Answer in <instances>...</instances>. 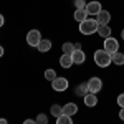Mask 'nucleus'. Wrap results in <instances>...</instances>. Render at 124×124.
I'll return each mask as SVG.
<instances>
[{
    "instance_id": "f257e3e1",
    "label": "nucleus",
    "mask_w": 124,
    "mask_h": 124,
    "mask_svg": "<svg viewBox=\"0 0 124 124\" xmlns=\"http://www.w3.org/2000/svg\"><path fill=\"white\" fill-rule=\"evenodd\" d=\"M98 28H99V23L94 18H86L85 22L79 23V31L83 35H93V33L98 31Z\"/></svg>"
},
{
    "instance_id": "f03ea898",
    "label": "nucleus",
    "mask_w": 124,
    "mask_h": 124,
    "mask_svg": "<svg viewBox=\"0 0 124 124\" xmlns=\"http://www.w3.org/2000/svg\"><path fill=\"white\" fill-rule=\"evenodd\" d=\"M94 63L98 65L99 68H106L109 66L113 61H111V55L106 51V50H98V51H94Z\"/></svg>"
},
{
    "instance_id": "7ed1b4c3",
    "label": "nucleus",
    "mask_w": 124,
    "mask_h": 124,
    "mask_svg": "<svg viewBox=\"0 0 124 124\" xmlns=\"http://www.w3.org/2000/svg\"><path fill=\"white\" fill-rule=\"evenodd\" d=\"M41 33H40L38 30H30L28 33H27V43H28L30 46H38L40 41H41Z\"/></svg>"
},
{
    "instance_id": "20e7f679",
    "label": "nucleus",
    "mask_w": 124,
    "mask_h": 124,
    "mask_svg": "<svg viewBox=\"0 0 124 124\" xmlns=\"http://www.w3.org/2000/svg\"><path fill=\"white\" fill-rule=\"evenodd\" d=\"M101 88H103V81H101V78H98V76L89 78V81H88V89H89V93L98 94V93L101 91Z\"/></svg>"
},
{
    "instance_id": "39448f33",
    "label": "nucleus",
    "mask_w": 124,
    "mask_h": 124,
    "mask_svg": "<svg viewBox=\"0 0 124 124\" xmlns=\"http://www.w3.org/2000/svg\"><path fill=\"white\" fill-rule=\"evenodd\" d=\"M51 88H53L55 91H58V93H61V91L68 89V79L63 78V76H56L51 81Z\"/></svg>"
},
{
    "instance_id": "423d86ee",
    "label": "nucleus",
    "mask_w": 124,
    "mask_h": 124,
    "mask_svg": "<svg viewBox=\"0 0 124 124\" xmlns=\"http://www.w3.org/2000/svg\"><path fill=\"white\" fill-rule=\"evenodd\" d=\"M104 50L109 53V55L116 53V51L119 50V41H117L116 38H113V37L106 38V40H104Z\"/></svg>"
},
{
    "instance_id": "0eeeda50",
    "label": "nucleus",
    "mask_w": 124,
    "mask_h": 124,
    "mask_svg": "<svg viewBox=\"0 0 124 124\" xmlns=\"http://www.w3.org/2000/svg\"><path fill=\"white\" fill-rule=\"evenodd\" d=\"M101 10H103V8H101V3H99V2H96V0L86 3V12H88V15H94V17H96Z\"/></svg>"
},
{
    "instance_id": "6e6552de",
    "label": "nucleus",
    "mask_w": 124,
    "mask_h": 124,
    "mask_svg": "<svg viewBox=\"0 0 124 124\" xmlns=\"http://www.w3.org/2000/svg\"><path fill=\"white\" fill-rule=\"evenodd\" d=\"M71 58H73V65H83L86 61V55L83 50H75L71 53Z\"/></svg>"
},
{
    "instance_id": "1a4fd4ad",
    "label": "nucleus",
    "mask_w": 124,
    "mask_h": 124,
    "mask_svg": "<svg viewBox=\"0 0 124 124\" xmlns=\"http://www.w3.org/2000/svg\"><path fill=\"white\" fill-rule=\"evenodd\" d=\"M96 20H98L99 25H108V23L111 22V13H109L108 10H101V12L96 15Z\"/></svg>"
},
{
    "instance_id": "9d476101",
    "label": "nucleus",
    "mask_w": 124,
    "mask_h": 124,
    "mask_svg": "<svg viewBox=\"0 0 124 124\" xmlns=\"http://www.w3.org/2000/svg\"><path fill=\"white\" fill-rule=\"evenodd\" d=\"M78 113V106L75 103H66V104L63 106V114L66 116H75Z\"/></svg>"
},
{
    "instance_id": "9b49d317",
    "label": "nucleus",
    "mask_w": 124,
    "mask_h": 124,
    "mask_svg": "<svg viewBox=\"0 0 124 124\" xmlns=\"http://www.w3.org/2000/svg\"><path fill=\"white\" fill-rule=\"evenodd\" d=\"M85 104L88 108H94L98 104V94H93V93H88L85 96Z\"/></svg>"
},
{
    "instance_id": "f8f14e48",
    "label": "nucleus",
    "mask_w": 124,
    "mask_h": 124,
    "mask_svg": "<svg viewBox=\"0 0 124 124\" xmlns=\"http://www.w3.org/2000/svg\"><path fill=\"white\" fill-rule=\"evenodd\" d=\"M88 93H89V89H88V83H79V85L76 86V89H75V94L79 96V98H85Z\"/></svg>"
},
{
    "instance_id": "ddd939ff",
    "label": "nucleus",
    "mask_w": 124,
    "mask_h": 124,
    "mask_svg": "<svg viewBox=\"0 0 124 124\" xmlns=\"http://www.w3.org/2000/svg\"><path fill=\"white\" fill-rule=\"evenodd\" d=\"M99 37H103V38H109L111 37V27L109 25H99V28H98V31H96Z\"/></svg>"
},
{
    "instance_id": "4468645a",
    "label": "nucleus",
    "mask_w": 124,
    "mask_h": 124,
    "mask_svg": "<svg viewBox=\"0 0 124 124\" xmlns=\"http://www.w3.org/2000/svg\"><path fill=\"white\" fill-rule=\"evenodd\" d=\"M111 61H113L114 65H117V66H123L124 65V53H121V51L113 53V55H111Z\"/></svg>"
},
{
    "instance_id": "2eb2a0df",
    "label": "nucleus",
    "mask_w": 124,
    "mask_h": 124,
    "mask_svg": "<svg viewBox=\"0 0 124 124\" xmlns=\"http://www.w3.org/2000/svg\"><path fill=\"white\" fill-rule=\"evenodd\" d=\"M60 65H61V68H71V65H73V58H71V55H61V58H60Z\"/></svg>"
},
{
    "instance_id": "dca6fc26",
    "label": "nucleus",
    "mask_w": 124,
    "mask_h": 124,
    "mask_svg": "<svg viewBox=\"0 0 124 124\" xmlns=\"http://www.w3.org/2000/svg\"><path fill=\"white\" fill-rule=\"evenodd\" d=\"M37 48H38L40 53H46V51L51 50V41H50V40H41V41H40V45Z\"/></svg>"
},
{
    "instance_id": "f3484780",
    "label": "nucleus",
    "mask_w": 124,
    "mask_h": 124,
    "mask_svg": "<svg viewBox=\"0 0 124 124\" xmlns=\"http://www.w3.org/2000/svg\"><path fill=\"white\" fill-rule=\"evenodd\" d=\"M88 18V12H86V8H81V10H76L75 12V20L76 22H85V20Z\"/></svg>"
},
{
    "instance_id": "a211bd4d",
    "label": "nucleus",
    "mask_w": 124,
    "mask_h": 124,
    "mask_svg": "<svg viewBox=\"0 0 124 124\" xmlns=\"http://www.w3.org/2000/svg\"><path fill=\"white\" fill-rule=\"evenodd\" d=\"M50 113H51V116H55V117L61 116V114H63V106H60V104H53L51 108H50Z\"/></svg>"
},
{
    "instance_id": "6ab92c4d",
    "label": "nucleus",
    "mask_w": 124,
    "mask_h": 124,
    "mask_svg": "<svg viewBox=\"0 0 124 124\" xmlns=\"http://www.w3.org/2000/svg\"><path fill=\"white\" fill-rule=\"evenodd\" d=\"M56 124H73V119H71V116L61 114L56 117Z\"/></svg>"
},
{
    "instance_id": "aec40b11",
    "label": "nucleus",
    "mask_w": 124,
    "mask_h": 124,
    "mask_svg": "<svg viewBox=\"0 0 124 124\" xmlns=\"http://www.w3.org/2000/svg\"><path fill=\"white\" fill-rule=\"evenodd\" d=\"M61 50H63V53H65V55H71V53L75 51V43H70V41H66V43H63Z\"/></svg>"
},
{
    "instance_id": "412c9836",
    "label": "nucleus",
    "mask_w": 124,
    "mask_h": 124,
    "mask_svg": "<svg viewBox=\"0 0 124 124\" xmlns=\"http://www.w3.org/2000/svg\"><path fill=\"white\" fill-rule=\"evenodd\" d=\"M55 78H56V73H55V70H51V68L45 70V79H48V81H53Z\"/></svg>"
},
{
    "instance_id": "4be33fe9",
    "label": "nucleus",
    "mask_w": 124,
    "mask_h": 124,
    "mask_svg": "<svg viewBox=\"0 0 124 124\" xmlns=\"http://www.w3.org/2000/svg\"><path fill=\"white\" fill-rule=\"evenodd\" d=\"M35 121H37V124H48V117L41 113V114L37 116V119H35Z\"/></svg>"
},
{
    "instance_id": "5701e85b",
    "label": "nucleus",
    "mask_w": 124,
    "mask_h": 124,
    "mask_svg": "<svg viewBox=\"0 0 124 124\" xmlns=\"http://www.w3.org/2000/svg\"><path fill=\"white\" fill-rule=\"evenodd\" d=\"M75 7H76V10L86 8V2L85 0H75Z\"/></svg>"
},
{
    "instance_id": "b1692460",
    "label": "nucleus",
    "mask_w": 124,
    "mask_h": 124,
    "mask_svg": "<svg viewBox=\"0 0 124 124\" xmlns=\"http://www.w3.org/2000/svg\"><path fill=\"white\" fill-rule=\"evenodd\" d=\"M117 104L121 106V108H124V93L117 96Z\"/></svg>"
},
{
    "instance_id": "393cba45",
    "label": "nucleus",
    "mask_w": 124,
    "mask_h": 124,
    "mask_svg": "<svg viewBox=\"0 0 124 124\" xmlns=\"http://www.w3.org/2000/svg\"><path fill=\"white\" fill-rule=\"evenodd\" d=\"M119 119L124 121V108H121V111H119Z\"/></svg>"
},
{
    "instance_id": "a878e982",
    "label": "nucleus",
    "mask_w": 124,
    "mask_h": 124,
    "mask_svg": "<svg viewBox=\"0 0 124 124\" xmlns=\"http://www.w3.org/2000/svg\"><path fill=\"white\" fill-rule=\"evenodd\" d=\"M23 124H37V121H33V119H27V121H23Z\"/></svg>"
},
{
    "instance_id": "bb28decb",
    "label": "nucleus",
    "mask_w": 124,
    "mask_h": 124,
    "mask_svg": "<svg viewBox=\"0 0 124 124\" xmlns=\"http://www.w3.org/2000/svg\"><path fill=\"white\" fill-rule=\"evenodd\" d=\"M3 23H5V18H3V15L0 13V27H3Z\"/></svg>"
},
{
    "instance_id": "cd10ccee",
    "label": "nucleus",
    "mask_w": 124,
    "mask_h": 124,
    "mask_svg": "<svg viewBox=\"0 0 124 124\" xmlns=\"http://www.w3.org/2000/svg\"><path fill=\"white\" fill-rule=\"evenodd\" d=\"M3 53H5V50H3V46H2V45H0V58L3 56Z\"/></svg>"
},
{
    "instance_id": "c85d7f7f",
    "label": "nucleus",
    "mask_w": 124,
    "mask_h": 124,
    "mask_svg": "<svg viewBox=\"0 0 124 124\" xmlns=\"http://www.w3.org/2000/svg\"><path fill=\"white\" fill-rule=\"evenodd\" d=\"M75 50H81V43H75Z\"/></svg>"
},
{
    "instance_id": "c756f323",
    "label": "nucleus",
    "mask_w": 124,
    "mask_h": 124,
    "mask_svg": "<svg viewBox=\"0 0 124 124\" xmlns=\"http://www.w3.org/2000/svg\"><path fill=\"white\" fill-rule=\"evenodd\" d=\"M0 124H8V121H7V119H3V117H2V119H0Z\"/></svg>"
},
{
    "instance_id": "7c9ffc66",
    "label": "nucleus",
    "mask_w": 124,
    "mask_h": 124,
    "mask_svg": "<svg viewBox=\"0 0 124 124\" xmlns=\"http://www.w3.org/2000/svg\"><path fill=\"white\" fill-rule=\"evenodd\" d=\"M121 38L124 40V28H123V31H121Z\"/></svg>"
}]
</instances>
